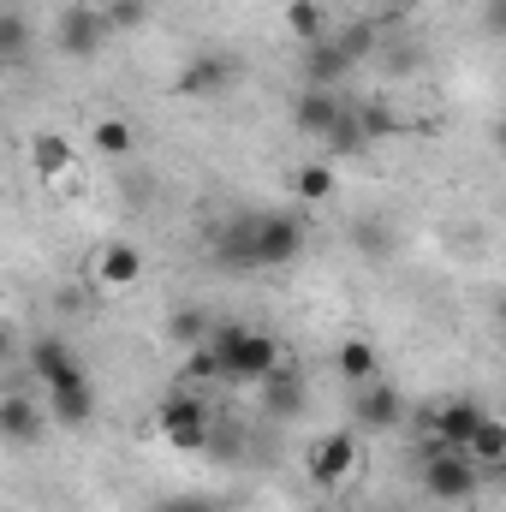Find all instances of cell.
Returning a JSON list of instances; mask_svg holds the SVG:
<instances>
[{"label":"cell","instance_id":"277c9868","mask_svg":"<svg viewBox=\"0 0 506 512\" xmlns=\"http://www.w3.org/2000/svg\"><path fill=\"white\" fill-rule=\"evenodd\" d=\"M358 459H364V435H358V429H328V435L304 453V471H310L316 489H340V483L358 471Z\"/></svg>","mask_w":506,"mask_h":512},{"label":"cell","instance_id":"4316f807","mask_svg":"<svg viewBox=\"0 0 506 512\" xmlns=\"http://www.w3.org/2000/svg\"><path fill=\"white\" fill-rule=\"evenodd\" d=\"M24 54H30V18L0 6V66H18Z\"/></svg>","mask_w":506,"mask_h":512},{"label":"cell","instance_id":"f1b7e54d","mask_svg":"<svg viewBox=\"0 0 506 512\" xmlns=\"http://www.w3.org/2000/svg\"><path fill=\"white\" fill-rule=\"evenodd\" d=\"M149 512H221L209 495H161Z\"/></svg>","mask_w":506,"mask_h":512},{"label":"cell","instance_id":"484cf974","mask_svg":"<svg viewBox=\"0 0 506 512\" xmlns=\"http://www.w3.org/2000/svg\"><path fill=\"white\" fill-rule=\"evenodd\" d=\"M185 382H191V387H227V370H221L215 340H203V346H191V352H185Z\"/></svg>","mask_w":506,"mask_h":512},{"label":"cell","instance_id":"d4e9b609","mask_svg":"<svg viewBox=\"0 0 506 512\" xmlns=\"http://www.w3.org/2000/svg\"><path fill=\"white\" fill-rule=\"evenodd\" d=\"M209 334H215V322H209L197 304H185V310H173V316H167V340H173V346H185V352H191V346H203Z\"/></svg>","mask_w":506,"mask_h":512},{"label":"cell","instance_id":"ac0fdd59","mask_svg":"<svg viewBox=\"0 0 506 512\" xmlns=\"http://www.w3.org/2000/svg\"><path fill=\"white\" fill-rule=\"evenodd\" d=\"M334 191H340V173H334V161H328V155H316V161H298V173H292V197H298L304 209H322V203H334Z\"/></svg>","mask_w":506,"mask_h":512},{"label":"cell","instance_id":"8fae6325","mask_svg":"<svg viewBox=\"0 0 506 512\" xmlns=\"http://www.w3.org/2000/svg\"><path fill=\"white\" fill-rule=\"evenodd\" d=\"M233 78H239V60H233V54H197V60L179 72V84H173V90H179V96L209 102V96H221Z\"/></svg>","mask_w":506,"mask_h":512},{"label":"cell","instance_id":"8992f818","mask_svg":"<svg viewBox=\"0 0 506 512\" xmlns=\"http://www.w3.org/2000/svg\"><path fill=\"white\" fill-rule=\"evenodd\" d=\"M405 423V393L393 382H364L352 387V429L358 435H387V429H399Z\"/></svg>","mask_w":506,"mask_h":512},{"label":"cell","instance_id":"3957f363","mask_svg":"<svg viewBox=\"0 0 506 512\" xmlns=\"http://www.w3.org/2000/svg\"><path fill=\"white\" fill-rule=\"evenodd\" d=\"M417 477H423V495H429L435 507H465V501L489 483L465 453H435V459H423V471H417Z\"/></svg>","mask_w":506,"mask_h":512},{"label":"cell","instance_id":"52a82bcc","mask_svg":"<svg viewBox=\"0 0 506 512\" xmlns=\"http://www.w3.org/2000/svg\"><path fill=\"white\" fill-rule=\"evenodd\" d=\"M483 417H489V411H483L477 393H453V399H441V405L423 417V435H435L447 453H465V441H471V429H477Z\"/></svg>","mask_w":506,"mask_h":512},{"label":"cell","instance_id":"7c38bea8","mask_svg":"<svg viewBox=\"0 0 506 512\" xmlns=\"http://www.w3.org/2000/svg\"><path fill=\"white\" fill-rule=\"evenodd\" d=\"M30 173L36 179H48V185H60V179H72V167H78V143L72 137H60V131H30Z\"/></svg>","mask_w":506,"mask_h":512},{"label":"cell","instance_id":"4fadbf2b","mask_svg":"<svg viewBox=\"0 0 506 512\" xmlns=\"http://www.w3.org/2000/svg\"><path fill=\"white\" fill-rule=\"evenodd\" d=\"M42 411H48V423H60V429H84V423L96 417V387H90V376H78V382H66V387H48Z\"/></svg>","mask_w":506,"mask_h":512},{"label":"cell","instance_id":"44dd1931","mask_svg":"<svg viewBox=\"0 0 506 512\" xmlns=\"http://www.w3.org/2000/svg\"><path fill=\"white\" fill-rule=\"evenodd\" d=\"M334 370H340V382L346 387H364V382H376L381 376V358H376L370 340H346V346L334 352Z\"/></svg>","mask_w":506,"mask_h":512},{"label":"cell","instance_id":"603a6c76","mask_svg":"<svg viewBox=\"0 0 506 512\" xmlns=\"http://www.w3.org/2000/svg\"><path fill=\"white\" fill-rule=\"evenodd\" d=\"M286 30L298 36V48L316 42V36H328V6L322 0H286Z\"/></svg>","mask_w":506,"mask_h":512},{"label":"cell","instance_id":"30bf717a","mask_svg":"<svg viewBox=\"0 0 506 512\" xmlns=\"http://www.w3.org/2000/svg\"><path fill=\"white\" fill-rule=\"evenodd\" d=\"M42 429H48L42 399H30V393H0V441H6V447H36Z\"/></svg>","mask_w":506,"mask_h":512},{"label":"cell","instance_id":"e0dca14e","mask_svg":"<svg viewBox=\"0 0 506 512\" xmlns=\"http://www.w3.org/2000/svg\"><path fill=\"white\" fill-rule=\"evenodd\" d=\"M215 268H227V274H256L251 215H239V221H227V227L215 233Z\"/></svg>","mask_w":506,"mask_h":512},{"label":"cell","instance_id":"6da1fadb","mask_svg":"<svg viewBox=\"0 0 506 512\" xmlns=\"http://www.w3.org/2000/svg\"><path fill=\"white\" fill-rule=\"evenodd\" d=\"M209 340H215V352H221L227 387H256L274 364H280V340L262 334V328H239V322H227V328H215Z\"/></svg>","mask_w":506,"mask_h":512},{"label":"cell","instance_id":"f546056e","mask_svg":"<svg viewBox=\"0 0 506 512\" xmlns=\"http://www.w3.org/2000/svg\"><path fill=\"white\" fill-rule=\"evenodd\" d=\"M18 358V334H12V322H0V370Z\"/></svg>","mask_w":506,"mask_h":512},{"label":"cell","instance_id":"83f0119b","mask_svg":"<svg viewBox=\"0 0 506 512\" xmlns=\"http://www.w3.org/2000/svg\"><path fill=\"white\" fill-rule=\"evenodd\" d=\"M102 18H108V30H137L149 18V0H114V6H102Z\"/></svg>","mask_w":506,"mask_h":512},{"label":"cell","instance_id":"5bb4252c","mask_svg":"<svg viewBox=\"0 0 506 512\" xmlns=\"http://www.w3.org/2000/svg\"><path fill=\"white\" fill-rule=\"evenodd\" d=\"M137 280H143V251H137L131 239H114V245L96 251V286H102V292H126Z\"/></svg>","mask_w":506,"mask_h":512},{"label":"cell","instance_id":"d6986e66","mask_svg":"<svg viewBox=\"0 0 506 512\" xmlns=\"http://www.w3.org/2000/svg\"><path fill=\"white\" fill-rule=\"evenodd\" d=\"M465 459H471L483 477H501V465H506V423H501V417H483V423L471 429Z\"/></svg>","mask_w":506,"mask_h":512},{"label":"cell","instance_id":"4dcf8cb0","mask_svg":"<svg viewBox=\"0 0 506 512\" xmlns=\"http://www.w3.org/2000/svg\"><path fill=\"white\" fill-rule=\"evenodd\" d=\"M310 512H328V507H310Z\"/></svg>","mask_w":506,"mask_h":512},{"label":"cell","instance_id":"ffe728a7","mask_svg":"<svg viewBox=\"0 0 506 512\" xmlns=\"http://www.w3.org/2000/svg\"><path fill=\"white\" fill-rule=\"evenodd\" d=\"M256 387H262V411H274V417H292V411L304 405V376H298L286 358H280V364H274Z\"/></svg>","mask_w":506,"mask_h":512},{"label":"cell","instance_id":"9c48e42d","mask_svg":"<svg viewBox=\"0 0 506 512\" xmlns=\"http://www.w3.org/2000/svg\"><path fill=\"white\" fill-rule=\"evenodd\" d=\"M24 358H30V376L42 382V393H48V387H66V382H78V376H84L78 352H72V346H66L60 334H36Z\"/></svg>","mask_w":506,"mask_h":512},{"label":"cell","instance_id":"7402d4cb","mask_svg":"<svg viewBox=\"0 0 506 512\" xmlns=\"http://www.w3.org/2000/svg\"><path fill=\"white\" fill-rule=\"evenodd\" d=\"M90 149H96L102 161H131V149H137V131H131L120 114H102V120L90 126Z\"/></svg>","mask_w":506,"mask_h":512},{"label":"cell","instance_id":"7a4b0ae2","mask_svg":"<svg viewBox=\"0 0 506 512\" xmlns=\"http://www.w3.org/2000/svg\"><path fill=\"white\" fill-rule=\"evenodd\" d=\"M155 429H161V441H167L173 453H203L209 435H215V411L203 405L197 387H173V393L155 405Z\"/></svg>","mask_w":506,"mask_h":512},{"label":"cell","instance_id":"ba28073f","mask_svg":"<svg viewBox=\"0 0 506 512\" xmlns=\"http://www.w3.org/2000/svg\"><path fill=\"white\" fill-rule=\"evenodd\" d=\"M54 42H60L66 60H96L102 42H108V18H102V6H66Z\"/></svg>","mask_w":506,"mask_h":512},{"label":"cell","instance_id":"cb8c5ba5","mask_svg":"<svg viewBox=\"0 0 506 512\" xmlns=\"http://www.w3.org/2000/svg\"><path fill=\"white\" fill-rule=\"evenodd\" d=\"M328 36L340 42V54H346L352 66H364V60H370V54H376V48H381V30H376V24H370V18H352L346 30H328Z\"/></svg>","mask_w":506,"mask_h":512},{"label":"cell","instance_id":"5b68a950","mask_svg":"<svg viewBox=\"0 0 506 512\" xmlns=\"http://www.w3.org/2000/svg\"><path fill=\"white\" fill-rule=\"evenodd\" d=\"M251 245H256V268H292L304 256V221L286 209L251 215Z\"/></svg>","mask_w":506,"mask_h":512},{"label":"cell","instance_id":"9a60e30c","mask_svg":"<svg viewBox=\"0 0 506 512\" xmlns=\"http://www.w3.org/2000/svg\"><path fill=\"white\" fill-rule=\"evenodd\" d=\"M304 90H334L346 72H352V60L340 54V42L334 36H316V42H304Z\"/></svg>","mask_w":506,"mask_h":512},{"label":"cell","instance_id":"2e32d148","mask_svg":"<svg viewBox=\"0 0 506 512\" xmlns=\"http://www.w3.org/2000/svg\"><path fill=\"white\" fill-rule=\"evenodd\" d=\"M340 108H346V102H340L334 90H298V102H292V126L322 143V137L334 131V120H340Z\"/></svg>","mask_w":506,"mask_h":512}]
</instances>
